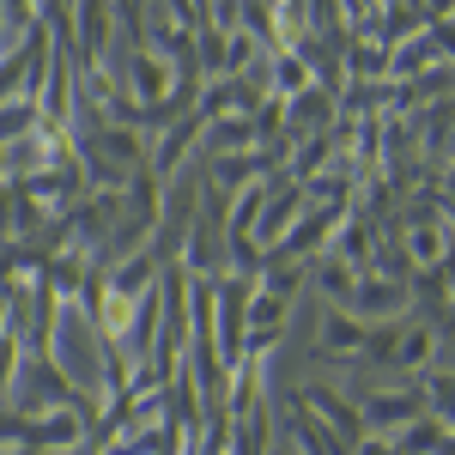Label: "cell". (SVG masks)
Segmentation results:
<instances>
[{
    "label": "cell",
    "mask_w": 455,
    "mask_h": 455,
    "mask_svg": "<svg viewBox=\"0 0 455 455\" xmlns=\"http://www.w3.org/2000/svg\"><path fill=\"white\" fill-rule=\"evenodd\" d=\"M304 395V407H310L315 419H328L347 443H358L364 437V413H358V401H347V395H334L328 383H310V388H298Z\"/></svg>",
    "instance_id": "obj_6"
},
{
    "label": "cell",
    "mask_w": 455,
    "mask_h": 455,
    "mask_svg": "<svg viewBox=\"0 0 455 455\" xmlns=\"http://www.w3.org/2000/svg\"><path fill=\"white\" fill-rule=\"evenodd\" d=\"M310 85H315V68L304 61V49H274L267 55V92L274 98H298Z\"/></svg>",
    "instance_id": "obj_9"
},
{
    "label": "cell",
    "mask_w": 455,
    "mask_h": 455,
    "mask_svg": "<svg viewBox=\"0 0 455 455\" xmlns=\"http://www.w3.org/2000/svg\"><path fill=\"white\" fill-rule=\"evenodd\" d=\"M358 413H364V431H407V425L425 413V388H364L358 395Z\"/></svg>",
    "instance_id": "obj_3"
},
{
    "label": "cell",
    "mask_w": 455,
    "mask_h": 455,
    "mask_svg": "<svg viewBox=\"0 0 455 455\" xmlns=\"http://www.w3.org/2000/svg\"><path fill=\"white\" fill-rule=\"evenodd\" d=\"M310 280L328 291V304H347V291H352V280H358V274H352V267L340 261V255H334V249H322V255L310 261Z\"/></svg>",
    "instance_id": "obj_10"
},
{
    "label": "cell",
    "mask_w": 455,
    "mask_h": 455,
    "mask_svg": "<svg viewBox=\"0 0 455 455\" xmlns=\"http://www.w3.org/2000/svg\"><path fill=\"white\" fill-rule=\"evenodd\" d=\"M437 347H443V340H437V322H407V328H401V340H395V352H388V371H425V364H431V358H437Z\"/></svg>",
    "instance_id": "obj_8"
},
{
    "label": "cell",
    "mask_w": 455,
    "mask_h": 455,
    "mask_svg": "<svg viewBox=\"0 0 455 455\" xmlns=\"http://www.w3.org/2000/svg\"><path fill=\"white\" fill-rule=\"evenodd\" d=\"M419 388H425V413H431V419H443L455 431V371H431Z\"/></svg>",
    "instance_id": "obj_12"
},
{
    "label": "cell",
    "mask_w": 455,
    "mask_h": 455,
    "mask_svg": "<svg viewBox=\"0 0 455 455\" xmlns=\"http://www.w3.org/2000/svg\"><path fill=\"white\" fill-rule=\"evenodd\" d=\"M334 310H352L358 322H395V315H413V291L407 280H388V274H358L347 304H334Z\"/></svg>",
    "instance_id": "obj_2"
},
{
    "label": "cell",
    "mask_w": 455,
    "mask_h": 455,
    "mask_svg": "<svg viewBox=\"0 0 455 455\" xmlns=\"http://www.w3.org/2000/svg\"><path fill=\"white\" fill-rule=\"evenodd\" d=\"M36 122H43V104H36V98H6V104H0V146L36 134Z\"/></svg>",
    "instance_id": "obj_11"
},
{
    "label": "cell",
    "mask_w": 455,
    "mask_h": 455,
    "mask_svg": "<svg viewBox=\"0 0 455 455\" xmlns=\"http://www.w3.org/2000/svg\"><path fill=\"white\" fill-rule=\"evenodd\" d=\"M201 134H207V109L195 104L188 116H176L171 128L158 134V146H152V164H146V171L158 176V182H171V176L182 171V158H188V146H201Z\"/></svg>",
    "instance_id": "obj_5"
},
{
    "label": "cell",
    "mask_w": 455,
    "mask_h": 455,
    "mask_svg": "<svg viewBox=\"0 0 455 455\" xmlns=\"http://www.w3.org/2000/svg\"><path fill=\"white\" fill-rule=\"evenodd\" d=\"M122 85H128L140 104H158V98H171V85H176V61L158 55V49H146V43H134L128 61H122Z\"/></svg>",
    "instance_id": "obj_4"
},
{
    "label": "cell",
    "mask_w": 455,
    "mask_h": 455,
    "mask_svg": "<svg viewBox=\"0 0 455 455\" xmlns=\"http://www.w3.org/2000/svg\"><path fill=\"white\" fill-rule=\"evenodd\" d=\"M19 413H49V407H73V413H85V425L98 419V401L85 395V388L68 377V364L55 358V352H25V364H19V377H12V395H6Z\"/></svg>",
    "instance_id": "obj_1"
},
{
    "label": "cell",
    "mask_w": 455,
    "mask_h": 455,
    "mask_svg": "<svg viewBox=\"0 0 455 455\" xmlns=\"http://www.w3.org/2000/svg\"><path fill=\"white\" fill-rule=\"evenodd\" d=\"M377 322H358L352 310H328L322 315V358H364Z\"/></svg>",
    "instance_id": "obj_7"
}]
</instances>
